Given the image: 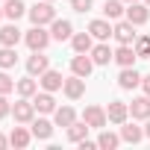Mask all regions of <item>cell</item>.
I'll use <instances>...</instances> for the list:
<instances>
[{
    "label": "cell",
    "instance_id": "6da1fadb",
    "mask_svg": "<svg viewBox=\"0 0 150 150\" xmlns=\"http://www.w3.org/2000/svg\"><path fill=\"white\" fill-rule=\"evenodd\" d=\"M27 18H30L33 24H38V27H50V24L56 21V9H53L50 0H38L35 6L27 9Z\"/></svg>",
    "mask_w": 150,
    "mask_h": 150
},
{
    "label": "cell",
    "instance_id": "7a4b0ae2",
    "mask_svg": "<svg viewBox=\"0 0 150 150\" xmlns=\"http://www.w3.org/2000/svg\"><path fill=\"white\" fill-rule=\"evenodd\" d=\"M53 41V35H50V30L47 27H38V24H33L27 33H24V44L30 47V50H47V44Z\"/></svg>",
    "mask_w": 150,
    "mask_h": 150
},
{
    "label": "cell",
    "instance_id": "3957f363",
    "mask_svg": "<svg viewBox=\"0 0 150 150\" xmlns=\"http://www.w3.org/2000/svg\"><path fill=\"white\" fill-rule=\"evenodd\" d=\"M124 18H127L129 24H135V27H144V24L150 21V6L144 3V0L127 3V12H124Z\"/></svg>",
    "mask_w": 150,
    "mask_h": 150
},
{
    "label": "cell",
    "instance_id": "277c9868",
    "mask_svg": "<svg viewBox=\"0 0 150 150\" xmlns=\"http://www.w3.org/2000/svg\"><path fill=\"white\" fill-rule=\"evenodd\" d=\"M112 38H115L118 44H135V38H138V33H135V24H129L127 18L115 21V30H112Z\"/></svg>",
    "mask_w": 150,
    "mask_h": 150
},
{
    "label": "cell",
    "instance_id": "5b68a950",
    "mask_svg": "<svg viewBox=\"0 0 150 150\" xmlns=\"http://www.w3.org/2000/svg\"><path fill=\"white\" fill-rule=\"evenodd\" d=\"M12 118H15V124H33V118H35L33 97H21L18 103H12Z\"/></svg>",
    "mask_w": 150,
    "mask_h": 150
},
{
    "label": "cell",
    "instance_id": "8992f818",
    "mask_svg": "<svg viewBox=\"0 0 150 150\" xmlns=\"http://www.w3.org/2000/svg\"><path fill=\"white\" fill-rule=\"evenodd\" d=\"M18 41H24V30H18V21L0 27V47H18Z\"/></svg>",
    "mask_w": 150,
    "mask_h": 150
},
{
    "label": "cell",
    "instance_id": "52a82bcc",
    "mask_svg": "<svg viewBox=\"0 0 150 150\" xmlns=\"http://www.w3.org/2000/svg\"><path fill=\"white\" fill-rule=\"evenodd\" d=\"M33 106H35V112L38 115H53L56 112V97H53V91H35L33 94Z\"/></svg>",
    "mask_w": 150,
    "mask_h": 150
},
{
    "label": "cell",
    "instance_id": "ba28073f",
    "mask_svg": "<svg viewBox=\"0 0 150 150\" xmlns=\"http://www.w3.org/2000/svg\"><path fill=\"white\" fill-rule=\"evenodd\" d=\"M62 91H65V97H68V100H80V97L86 94V77H77V74H71V77L65 80V86H62Z\"/></svg>",
    "mask_w": 150,
    "mask_h": 150
},
{
    "label": "cell",
    "instance_id": "9c48e42d",
    "mask_svg": "<svg viewBox=\"0 0 150 150\" xmlns=\"http://www.w3.org/2000/svg\"><path fill=\"white\" fill-rule=\"evenodd\" d=\"M91 71H94V59L88 53H77L71 59V74H77V77H91Z\"/></svg>",
    "mask_w": 150,
    "mask_h": 150
},
{
    "label": "cell",
    "instance_id": "30bf717a",
    "mask_svg": "<svg viewBox=\"0 0 150 150\" xmlns=\"http://www.w3.org/2000/svg\"><path fill=\"white\" fill-rule=\"evenodd\" d=\"M83 121H86L91 129H103V127L109 124V118H106V109H103V106H86Z\"/></svg>",
    "mask_w": 150,
    "mask_h": 150
},
{
    "label": "cell",
    "instance_id": "8fae6325",
    "mask_svg": "<svg viewBox=\"0 0 150 150\" xmlns=\"http://www.w3.org/2000/svg\"><path fill=\"white\" fill-rule=\"evenodd\" d=\"M47 68H50V59L44 56V50H33V56H27V74L41 77Z\"/></svg>",
    "mask_w": 150,
    "mask_h": 150
},
{
    "label": "cell",
    "instance_id": "7c38bea8",
    "mask_svg": "<svg viewBox=\"0 0 150 150\" xmlns=\"http://www.w3.org/2000/svg\"><path fill=\"white\" fill-rule=\"evenodd\" d=\"M106 118H109V124H124L127 118H129V103H124V100H112L109 106H106Z\"/></svg>",
    "mask_w": 150,
    "mask_h": 150
},
{
    "label": "cell",
    "instance_id": "4fadbf2b",
    "mask_svg": "<svg viewBox=\"0 0 150 150\" xmlns=\"http://www.w3.org/2000/svg\"><path fill=\"white\" fill-rule=\"evenodd\" d=\"M38 86L44 88V91H62V86H65V77L59 71H53V68H47L41 77H38Z\"/></svg>",
    "mask_w": 150,
    "mask_h": 150
},
{
    "label": "cell",
    "instance_id": "5bb4252c",
    "mask_svg": "<svg viewBox=\"0 0 150 150\" xmlns=\"http://www.w3.org/2000/svg\"><path fill=\"white\" fill-rule=\"evenodd\" d=\"M50 35H53V41H71L74 24H71L68 18H56V21L50 24Z\"/></svg>",
    "mask_w": 150,
    "mask_h": 150
},
{
    "label": "cell",
    "instance_id": "9a60e30c",
    "mask_svg": "<svg viewBox=\"0 0 150 150\" xmlns=\"http://www.w3.org/2000/svg\"><path fill=\"white\" fill-rule=\"evenodd\" d=\"M135 59H138V53H135V47L132 44H118V50H115V65L118 68H132L135 65Z\"/></svg>",
    "mask_w": 150,
    "mask_h": 150
},
{
    "label": "cell",
    "instance_id": "2e32d148",
    "mask_svg": "<svg viewBox=\"0 0 150 150\" xmlns=\"http://www.w3.org/2000/svg\"><path fill=\"white\" fill-rule=\"evenodd\" d=\"M118 86H121L124 91H132V88L141 86V74L135 71V65H132V68H121V74H118Z\"/></svg>",
    "mask_w": 150,
    "mask_h": 150
},
{
    "label": "cell",
    "instance_id": "e0dca14e",
    "mask_svg": "<svg viewBox=\"0 0 150 150\" xmlns=\"http://www.w3.org/2000/svg\"><path fill=\"white\" fill-rule=\"evenodd\" d=\"M112 30H115V27L109 24V18H94V21L88 24V33H91L97 41H109V38H112Z\"/></svg>",
    "mask_w": 150,
    "mask_h": 150
},
{
    "label": "cell",
    "instance_id": "ac0fdd59",
    "mask_svg": "<svg viewBox=\"0 0 150 150\" xmlns=\"http://www.w3.org/2000/svg\"><path fill=\"white\" fill-rule=\"evenodd\" d=\"M35 135H33V129H27V124H21V127H15L12 132H9V144L12 147H18V150H24V147H30V141H33Z\"/></svg>",
    "mask_w": 150,
    "mask_h": 150
},
{
    "label": "cell",
    "instance_id": "d6986e66",
    "mask_svg": "<svg viewBox=\"0 0 150 150\" xmlns=\"http://www.w3.org/2000/svg\"><path fill=\"white\" fill-rule=\"evenodd\" d=\"M129 115H132V121H147V118H150V94L135 97V100L129 103Z\"/></svg>",
    "mask_w": 150,
    "mask_h": 150
},
{
    "label": "cell",
    "instance_id": "ffe728a7",
    "mask_svg": "<svg viewBox=\"0 0 150 150\" xmlns=\"http://www.w3.org/2000/svg\"><path fill=\"white\" fill-rule=\"evenodd\" d=\"M91 59H94V65H109L112 59H115V50L109 47V41H97L94 47H91V53H88Z\"/></svg>",
    "mask_w": 150,
    "mask_h": 150
},
{
    "label": "cell",
    "instance_id": "44dd1931",
    "mask_svg": "<svg viewBox=\"0 0 150 150\" xmlns=\"http://www.w3.org/2000/svg\"><path fill=\"white\" fill-rule=\"evenodd\" d=\"M71 47H74V53H91V47H94V35L86 30V33H74L71 35Z\"/></svg>",
    "mask_w": 150,
    "mask_h": 150
},
{
    "label": "cell",
    "instance_id": "7402d4cb",
    "mask_svg": "<svg viewBox=\"0 0 150 150\" xmlns=\"http://www.w3.org/2000/svg\"><path fill=\"white\" fill-rule=\"evenodd\" d=\"M53 121H47V118H33V124H30V129H33V135L38 138V141H47L50 135H53Z\"/></svg>",
    "mask_w": 150,
    "mask_h": 150
},
{
    "label": "cell",
    "instance_id": "603a6c76",
    "mask_svg": "<svg viewBox=\"0 0 150 150\" xmlns=\"http://www.w3.org/2000/svg\"><path fill=\"white\" fill-rule=\"evenodd\" d=\"M38 88H41V86H38V77H33V74H27L24 80H18V83H15V91H18V97H33Z\"/></svg>",
    "mask_w": 150,
    "mask_h": 150
},
{
    "label": "cell",
    "instance_id": "cb8c5ba5",
    "mask_svg": "<svg viewBox=\"0 0 150 150\" xmlns=\"http://www.w3.org/2000/svg\"><path fill=\"white\" fill-rule=\"evenodd\" d=\"M141 138H144V127H135V124H129V121L121 124V141H127V144H138Z\"/></svg>",
    "mask_w": 150,
    "mask_h": 150
},
{
    "label": "cell",
    "instance_id": "d4e9b609",
    "mask_svg": "<svg viewBox=\"0 0 150 150\" xmlns=\"http://www.w3.org/2000/svg\"><path fill=\"white\" fill-rule=\"evenodd\" d=\"M74 121H77V112H74V106H56V112H53V124L56 127H71Z\"/></svg>",
    "mask_w": 150,
    "mask_h": 150
},
{
    "label": "cell",
    "instance_id": "484cf974",
    "mask_svg": "<svg viewBox=\"0 0 150 150\" xmlns=\"http://www.w3.org/2000/svg\"><path fill=\"white\" fill-rule=\"evenodd\" d=\"M3 15L9 21H18V18L27 15V3L24 0H3Z\"/></svg>",
    "mask_w": 150,
    "mask_h": 150
},
{
    "label": "cell",
    "instance_id": "4316f807",
    "mask_svg": "<svg viewBox=\"0 0 150 150\" xmlns=\"http://www.w3.org/2000/svg\"><path fill=\"white\" fill-rule=\"evenodd\" d=\"M88 129H91V127H88L86 121H74V124H71V127H68L65 132H68V141H74V144H80L83 138H88Z\"/></svg>",
    "mask_w": 150,
    "mask_h": 150
},
{
    "label": "cell",
    "instance_id": "83f0119b",
    "mask_svg": "<svg viewBox=\"0 0 150 150\" xmlns=\"http://www.w3.org/2000/svg\"><path fill=\"white\" fill-rule=\"evenodd\" d=\"M124 12H127L124 0H106V3H103V18H109V21H121Z\"/></svg>",
    "mask_w": 150,
    "mask_h": 150
},
{
    "label": "cell",
    "instance_id": "f1b7e54d",
    "mask_svg": "<svg viewBox=\"0 0 150 150\" xmlns=\"http://www.w3.org/2000/svg\"><path fill=\"white\" fill-rule=\"evenodd\" d=\"M121 144V132L115 135V132H109V129H100V135H97V147L100 150H115Z\"/></svg>",
    "mask_w": 150,
    "mask_h": 150
},
{
    "label": "cell",
    "instance_id": "f546056e",
    "mask_svg": "<svg viewBox=\"0 0 150 150\" xmlns=\"http://www.w3.org/2000/svg\"><path fill=\"white\" fill-rule=\"evenodd\" d=\"M15 65H18V53H15V47H0V68L9 71V68H15Z\"/></svg>",
    "mask_w": 150,
    "mask_h": 150
},
{
    "label": "cell",
    "instance_id": "4dcf8cb0",
    "mask_svg": "<svg viewBox=\"0 0 150 150\" xmlns=\"http://www.w3.org/2000/svg\"><path fill=\"white\" fill-rule=\"evenodd\" d=\"M132 47H135V53H138V59H150V35H138Z\"/></svg>",
    "mask_w": 150,
    "mask_h": 150
},
{
    "label": "cell",
    "instance_id": "1f68e13d",
    "mask_svg": "<svg viewBox=\"0 0 150 150\" xmlns=\"http://www.w3.org/2000/svg\"><path fill=\"white\" fill-rule=\"evenodd\" d=\"M15 83H18V80H12L9 74L0 68V94H12V91H15Z\"/></svg>",
    "mask_w": 150,
    "mask_h": 150
},
{
    "label": "cell",
    "instance_id": "d6a6232c",
    "mask_svg": "<svg viewBox=\"0 0 150 150\" xmlns=\"http://www.w3.org/2000/svg\"><path fill=\"white\" fill-rule=\"evenodd\" d=\"M91 6H94V0H71V9H74V12H80V15L91 12Z\"/></svg>",
    "mask_w": 150,
    "mask_h": 150
},
{
    "label": "cell",
    "instance_id": "836d02e7",
    "mask_svg": "<svg viewBox=\"0 0 150 150\" xmlns=\"http://www.w3.org/2000/svg\"><path fill=\"white\" fill-rule=\"evenodd\" d=\"M6 115H12V103H9V94H0V121Z\"/></svg>",
    "mask_w": 150,
    "mask_h": 150
},
{
    "label": "cell",
    "instance_id": "e575fe53",
    "mask_svg": "<svg viewBox=\"0 0 150 150\" xmlns=\"http://www.w3.org/2000/svg\"><path fill=\"white\" fill-rule=\"evenodd\" d=\"M141 91L150 94V74H147V77H141Z\"/></svg>",
    "mask_w": 150,
    "mask_h": 150
},
{
    "label": "cell",
    "instance_id": "d590c367",
    "mask_svg": "<svg viewBox=\"0 0 150 150\" xmlns=\"http://www.w3.org/2000/svg\"><path fill=\"white\" fill-rule=\"evenodd\" d=\"M6 147H9V138H6L3 132H0V150H6Z\"/></svg>",
    "mask_w": 150,
    "mask_h": 150
},
{
    "label": "cell",
    "instance_id": "8d00e7d4",
    "mask_svg": "<svg viewBox=\"0 0 150 150\" xmlns=\"http://www.w3.org/2000/svg\"><path fill=\"white\" fill-rule=\"evenodd\" d=\"M144 138H150V118L144 121Z\"/></svg>",
    "mask_w": 150,
    "mask_h": 150
},
{
    "label": "cell",
    "instance_id": "74e56055",
    "mask_svg": "<svg viewBox=\"0 0 150 150\" xmlns=\"http://www.w3.org/2000/svg\"><path fill=\"white\" fill-rule=\"evenodd\" d=\"M3 18H6V15H3V6H0V21H3Z\"/></svg>",
    "mask_w": 150,
    "mask_h": 150
},
{
    "label": "cell",
    "instance_id": "f35d334b",
    "mask_svg": "<svg viewBox=\"0 0 150 150\" xmlns=\"http://www.w3.org/2000/svg\"><path fill=\"white\" fill-rule=\"evenodd\" d=\"M124 3H135V0H124Z\"/></svg>",
    "mask_w": 150,
    "mask_h": 150
},
{
    "label": "cell",
    "instance_id": "ab89813d",
    "mask_svg": "<svg viewBox=\"0 0 150 150\" xmlns=\"http://www.w3.org/2000/svg\"><path fill=\"white\" fill-rule=\"evenodd\" d=\"M144 3H147V6H150V0H144Z\"/></svg>",
    "mask_w": 150,
    "mask_h": 150
},
{
    "label": "cell",
    "instance_id": "60d3db41",
    "mask_svg": "<svg viewBox=\"0 0 150 150\" xmlns=\"http://www.w3.org/2000/svg\"><path fill=\"white\" fill-rule=\"evenodd\" d=\"M50 3H56V0H50Z\"/></svg>",
    "mask_w": 150,
    "mask_h": 150
}]
</instances>
